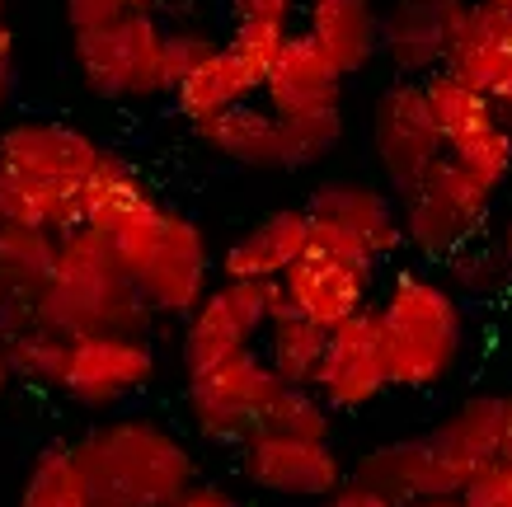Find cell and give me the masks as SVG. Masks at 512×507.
Wrapping results in <instances>:
<instances>
[{
  "label": "cell",
  "instance_id": "cell-24",
  "mask_svg": "<svg viewBox=\"0 0 512 507\" xmlns=\"http://www.w3.org/2000/svg\"><path fill=\"white\" fill-rule=\"evenodd\" d=\"M264 94V76L254 71V66L235 52L231 43H221L212 57H202L193 71L174 80V108H179V118L198 127L207 118H217L226 108L235 104H249V99H259Z\"/></svg>",
  "mask_w": 512,
  "mask_h": 507
},
{
  "label": "cell",
  "instance_id": "cell-44",
  "mask_svg": "<svg viewBox=\"0 0 512 507\" xmlns=\"http://www.w3.org/2000/svg\"><path fill=\"white\" fill-rule=\"evenodd\" d=\"M498 245H503V254H508V263H512V221L498 231Z\"/></svg>",
  "mask_w": 512,
  "mask_h": 507
},
{
  "label": "cell",
  "instance_id": "cell-3",
  "mask_svg": "<svg viewBox=\"0 0 512 507\" xmlns=\"http://www.w3.org/2000/svg\"><path fill=\"white\" fill-rule=\"evenodd\" d=\"M109 245L146 296V306L156 310V320H188L212 292L217 254L207 245V231L160 198L141 202L118 231H109Z\"/></svg>",
  "mask_w": 512,
  "mask_h": 507
},
{
  "label": "cell",
  "instance_id": "cell-40",
  "mask_svg": "<svg viewBox=\"0 0 512 507\" xmlns=\"http://www.w3.org/2000/svg\"><path fill=\"white\" fill-rule=\"evenodd\" d=\"M10 94H15V33L10 24H0V118L10 108Z\"/></svg>",
  "mask_w": 512,
  "mask_h": 507
},
{
  "label": "cell",
  "instance_id": "cell-16",
  "mask_svg": "<svg viewBox=\"0 0 512 507\" xmlns=\"http://www.w3.org/2000/svg\"><path fill=\"white\" fill-rule=\"evenodd\" d=\"M470 0H390L381 10V62L395 76L428 80L451 62Z\"/></svg>",
  "mask_w": 512,
  "mask_h": 507
},
{
  "label": "cell",
  "instance_id": "cell-18",
  "mask_svg": "<svg viewBox=\"0 0 512 507\" xmlns=\"http://www.w3.org/2000/svg\"><path fill=\"white\" fill-rule=\"evenodd\" d=\"M343 71L306 29H296L264 80V99L287 123H343Z\"/></svg>",
  "mask_w": 512,
  "mask_h": 507
},
{
  "label": "cell",
  "instance_id": "cell-45",
  "mask_svg": "<svg viewBox=\"0 0 512 507\" xmlns=\"http://www.w3.org/2000/svg\"><path fill=\"white\" fill-rule=\"evenodd\" d=\"M484 5H498V10H512V0H484Z\"/></svg>",
  "mask_w": 512,
  "mask_h": 507
},
{
  "label": "cell",
  "instance_id": "cell-37",
  "mask_svg": "<svg viewBox=\"0 0 512 507\" xmlns=\"http://www.w3.org/2000/svg\"><path fill=\"white\" fill-rule=\"evenodd\" d=\"M160 0H62L66 29H94V24H109V19L137 15V10H156Z\"/></svg>",
  "mask_w": 512,
  "mask_h": 507
},
{
  "label": "cell",
  "instance_id": "cell-30",
  "mask_svg": "<svg viewBox=\"0 0 512 507\" xmlns=\"http://www.w3.org/2000/svg\"><path fill=\"white\" fill-rule=\"evenodd\" d=\"M259 348H264V357L273 362V371L287 385H315V371H320L325 348H329V329L306 320V315H296V310H287V315H278V320L268 324Z\"/></svg>",
  "mask_w": 512,
  "mask_h": 507
},
{
  "label": "cell",
  "instance_id": "cell-23",
  "mask_svg": "<svg viewBox=\"0 0 512 507\" xmlns=\"http://www.w3.org/2000/svg\"><path fill=\"white\" fill-rule=\"evenodd\" d=\"M301 29L343 76H362L381 62V10L376 0H301Z\"/></svg>",
  "mask_w": 512,
  "mask_h": 507
},
{
  "label": "cell",
  "instance_id": "cell-26",
  "mask_svg": "<svg viewBox=\"0 0 512 507\" xmlns=\"http://www.w3.org/2000/svg\"><path fill=\"white\" fill-rule=\"evenodd\" d=\"M141 202H151V188L141 179V169L127 155L104 151V160L94 165V174L85 179V193H80V226L109 235L137 212Z\"/></svg>",
  "mask_w": 512,
  "mask_h": 507
},
{
  "label": "cell",
  "instance_id": "cell-29",
  "mask_svg": "<svg viewBox=\"0 0 512 507\" xmlns=\"http://www.w3.org/2000/svg\"><path fill=\"white\" fill-rule=\"evenodd\" d=\"M0 216L43 226V231H52V235H66L80 226V193L47 188L0 160Z\"/></svg>",
  "mask_w": 512,
  "mask_h": 507
},
{
  "label": "cell",
  "instance_id": "cell-39",
  "mask_svg": "<svg viewBox=\"0 0 512 507\" xmlns=\"http://www.w3.org/2000/svg\"><path fill=\"white\" fill-rule=\"evenodd\" d=\"M296 5L301 0H231V15L235 19H287L292 24Z\"/></svg>",
  "mask_w": 512,
  "mask_h": 507
},
{
  "label": "cell",
  "instance_id": "cell-25",
  "mask_svg": "<svg viewBox=\"0 0 512 507\" xmlns=\"http://www.w3.org/2000/svg\"><path fill=\"white\" fill-rule=\"evenodd\" d=\"M433 442L442 446V456L456 465V475L470 479L480 465L498 461L503 451V395H466L442 423L433 428Z\"/></svg>",
  "mask_w": 512,
  "mask_h": 507
},
{
  "label": "cell",
  "instance_id": "cell-6",
  "mask_svg": "<svg viewBox=\"0 0 512 507\" xmlns=\"http://www.w3.org/2000/svg\"><path fill=\"white\" fill-rule=\"evenodd\" d=\"M376 263L381 259L357 235H348L343 226H329V221H315L311 249L282 273V292H287L296 315L334 329L348 315L372 306Z\"/></svg>",
  "mask_w": 512,
  "mask_h": 507
},
{
  "label": "cell",
  "instance_id": "cell-15",
  "mask_svg": "<svg viewBox=\"0 0 512 507\" xmlns=\"http://www.w3.org/2000/svg\"><path fill=\"white\" fill-rule=\"evenodd\" d=\"M104 151L109 146H99L85 127L57 118H19L0 127V160L62 193H85V179L104 160Z\"/></svg>",
  "mask_w": 512,
  "mask_h": 507
},
{
  "label": "cell",
  "instance_id": "cell-8",
  "mask_svg": "<svg viewBox=\"0 0 512 507\" xmlns=\"http://www.w3.org/2000/svg\"><path fill=\"white\" fill-rule=\"evenodd\" d=\"M494 198L498 193L484 179H475L466 165H456L451 155H442L419 184L409 193H400L404 249H414L428 263H442L466 240L489 231Z\"/></svg>",
  "mask_w": 512,
  "mask_h": 507
},
{
  "label": "cell",
  "instance_id": "cell-12",
  "mask_svg": "<svg viewBox=\"0 0 512 507\" xmlns=\"http://www.w3.org/2000/svg\"><path fill=\"white\" fill-rule=\"evenodd\" d=\"M160 376V357L146 334H80L66 353L62 395L80 409L109 414L132 395L151 390Z\"/></svg>",
  "mask_w": 512,
  "mask_h": 507
},
{
  "label": "cell",
  "instance_id": "cell-4",
  "mask_svg": "<svg viewBox=\"0 0 512 507\" xmlns=\"http://www.w3.org/2000/svg\"><path fill=\"white\" fill-rule=\"evenodd\" d=\"M390 343L395 390H437L466 357V306L447 277L400 268L376 296Z\"/></svg>",
  "mask_w": 512,
  "mask_h": 507
},
{
  "label": "cell",
  "instance_id": "cell-19",
  "mask_svg": "<svg viewBox=\"0 0 512 507\" xmlns=\"http://www.w3.org/2000/svg\"><path fill=\"white\" fill-rule=\"evenodd\" d=\"M306 207H311L315 221H329V226H343L348 235H357L376 259H395V254L404 249L400 193H395L390 184L329 179V184H315V193L306 198Z\"/></svg>",
  "mask_w": 512,
  "mask_h": 507
},
{
  "label": "cell",
  "instance_id": "cell-11",
  "mask_svg": "<svg viewBox=\"0 0 512 507\" xmlns=\"http://www.w3.org/2000/svg\"><path fill=\"white\" fill-rule=\"evenodd\" d=\"M367 137H372L376 174L395 193H409L447 155V141H442V127L433 118L428 90H423V80L409 76H395L386 90L376 94L372 118H367Z\"/></svg>",
  "mask_w": 512,
  "mask_h": 507
},
{
  "label": "cell",
  "instance_id": "cell-27",
  "mask_svg": "<svg viewBox=\"0 0 512 507\" xmlns=\"http://www.w3.org/2000/svg\"><path fill=\"white\" fill-rule=\"evenodd\" d=\"M57 245H62V235L0 216V287L10 301H38V292L52 277V263H57Z\"/></svg>",
  "mask_w": 512,
  "mask_h": 507
},
{
  "label": "cell",
  "instance_id": "cell-10",
  "mask_svg": "<svg viewBox=\"0 0 512 507\" xmlns=\"http://www.w3.org/2000/svg\"><path fill=\"white\" fill-rule=\"evenodd\" d=\"M423 90H428L433 118L442 127L447 155L498 193L512 179V123L503 118V108L451 66L433 71L423 80Z\"/></svg>",
  "mask_w": 512,
  "mask_h": 507
},
{
  "label": "cell",
  "instance_id": "cell-21",
  "mask_svg": "<svg viewBox=\"0 0 512 507\" xmlns=\"http://www.w3.org/2000/svg\"><path fill=\"white\" fill-rule=\"evenodd\" d=\"M315 216L311 207H273L254 226L235 235L231 245L221 249V277H254V282H278L306 249H311Z\"/></svg>",
  "mask_w": 512,
  "mask_h": 507
},
{
  "label": "cell",
  "instance_id": "cell-32",
  "mask_svg": "<svg viewBox=\"0 0 512 507\" xmlns=\"http://www.w3.org/2000/svg\"><path fill=\"white\" fill-rule=\"evenodd\" d=\"M442 268H447L451 287H456L461 296H475V301H489V296L512 292V263H508V254H503V245L489 240V235L466 240L456 254L442 259Z\"/></svg>",
  "mask_w": 512,
  "mask_h": 507
},
{
  "label": "cell",
  "instance_id": "cell-14",
  "mask_svg": "<svg viewBox=\"0 0 512 507\" xmlns=\"http://www.w3.org/2000/svg\"><path fill=\"white\" fill-rule=\"evenodd\" d=\"M235 451H240V475L254 489L273 493V498H292V503H320L325 493H334L339 484L353 479V470L343 465L334 442H320V437H292V432L259 428L249 432Z\"/></svg>",
  "mask_w": 512,
  "mask_h": 507
},
{
  "label": "cell",
  "instance_id": "cell-47",
  "mask_svg": "<svg viewBox=\"0 0 512 507\" xmlns=\"http://www.w3.org/2000/svg\"><path fill=\"white\" fill-rule=\"evenodd\" d=\"M0 24H5V0H0Z\"/></svg>",
  "mask_w": 512,
  "mask_h": 507
},
{
  "label": "cell",
  "instance_id": "cell-7",
  "mask_svg": "<svg viewBox=\"0 0 512 507\" xmlns=\"http://www.w3.org/2000/svg\"><path fill=\"white\" fill-rule=\"evenodd\" d=\"M282 376L264 357V348H245V353L212 362L202 371L184 376V414L202 442L240 446L249 432L264 428L268 409L282 395Z\"/></svg>",
  "mask_w": 512,
  "mask_h": 507
},
{
  "label": "cell",
  "instance_id": "cell-43",
  "mask_svg": "<svg viewBox=\"0 0 512 507\" xmlns=\"http://www.w3.org/2000/svg\"><path fill=\"white\" fill-rule=\"evenodd\" d=\"M10 385H15V367H10V357H5V348H0V400H5Z\"/></svg>",
  "mask_w": 512,
  "mask_h": 507
},
{
  "label": "cell",
  "instance_id": "cell-33",
  "mask_svg": "<svg viewBox=\"0 0 512 507\" xmlns=\"http://www.w3.org/2000/svg\"><path fill=\"white\" fill-rule=\"evenodd\" d=\"M264 428L273 432H292V437H320L334 442V409L320 400L315 385H282V395L268 409Z\"/></svg>",
  "mask_w": 512,
  "mask_h": 507
},
{
  "label": "cell",
  "instance_id": "cell-20",
  "mask_svg": "<svg viewBox=\"0 0 512 507\" xmlns=\"http://www.w3.org/2000/svg\"><path fill=\"white\" fill-rule=\"evenodd\" d=\"M353 479L372 484L376 493L395 498L400 507L423 498V493H461V484H466L456 475V465L442 456V446L433 442V432L372 446L367 456H357Z\"/></svg>",
  "mask_w": 512,
  "mask_h": 507
},
{
  "label": "cell",
  "instance_id": "cell-13",
  "mask_svg": "<svg viewBox=\"0 0 512 507\" xmlns=\"http://www.w3.org/2000/svg\"><path fill=\"white\" fill-rule=\"evenodd\" d=\"M315 390H320V400L334 414H362L386 390H395L386 324H381L376 301L329 329V348H325L320 371H315Z\"/></svg>",
  "mask_w": 512,
  "mask_h": 507
},
{
  "label": "cell",
  "instance_id": "cell-31",
  "mask_svg": "<svg viewBox=\"0 0 512 507\" xmlns=\"http://www.w3.org/2000/svg\"><path fill=\"white\" fill-rule=\"evenodd\" d=\"M0 348L15 367V381H29L38 390H62L66 376V353H71V338L47 329V324H19L10 334H0Z\"/></svg>",
  "mask_w": 512,
  "mask_h": 507
},
{
  "label": "cell",
  "instance_id": "cell-17",
  "mask_svg": "<svg viewBox=\"0 0 512 507\" xmlns=\"http://www.w3.org/2000/svg\"><path fill=\"white\" fill-rule=\"evenodd\" d=\"M198 141L207 146V155H217L226 165L240 169H259V174H296V169H311L306 165V151L296 141V127L273 113L268 104L249 99V104H235L217 118L193 127Z\"/></svg>",
  "mask_w": 512,
  "mask_h": 507
},
{
  "label": "cell",
  "instance_id": "cell-42",
  "mask_svg": "<svg viewBox=\"0 0 512 507\" xmlns=\"http://www.w3.org/2000/svg\"><path fill=\"white\" fill-rule=\"evenodd\" d=\"M503 461H512V390L503 395V451H498Z\"/></svg>",
  "mask_w": 512,
  "mask_h": 507
},
{
  "label": "cell",
  "instance_id": "cell-1",
  "mask_svg": "<svg viewBox=\"0 0 512 507\" xmlns=\"http://www.w3.org/2000/svg\"><path fill=\"white\" fill-rule=\"evenodd\" d=\"M38 324L66 338L80 334H146L156 310L146 306L137 282L113 254L109 235L76 226L62 235L47 287L33 301Z\"/></svg>",
  "mask_w": 512,
  "mask_h": 507
},
{
  "label": "cell",
  "instance_id": "cell-36",
  "mask_svg": "<svg viewBox=\"0 0 512 507\" xmlns=\"http://www.w3.org/2000/svg\"><path fill=\"white\" fill-rule=\"evenodd\" d=\"M461 503L466 507H512V461H489L461 484Z\"/></svg>",
  "mask_w": 512,
  "mask_h": 507
},
{
  "label": "cell",
  "instance_id": "cell-34",
  "mask_svg": "<svg viewBox=\"0 0 512 507\" xmlns=\"http://www.w3.org/2000/svg\"><path fill=\"white\" fill-rule=\"evenodd\" d=\"M287 38H292V24H287V19H235L226 43L268 80V71H273V62L282 57Z\"/></svg>",
  "mask_w": 512,
  "mask_h": 507
},
{
  "label": "cell",
  "instance_id": "cell-5",
  "mask_svg": "<svg viewBox=\"0 0 512 507\" xmlns=\"http://www.w3.org/2000/svg\"><path fill=\"white\" fill-rule=\"evenodd\" d=\"M71 62L80 71V85L104 104H146L160 94H174L165 24L156 19V10H137V15L94 24V29H76Z\"/></svg>",
  "mask_w": 512,
  "mask_h": 507
},
{
  "label": "cell",
  "instance_id": "cell-2",
  "mask_svg": "<svg viewBox=\"0 0 512 507\" xmlns=\"http://www.w3.org/2000/svg\"><path fill=\"white\" fill-rule=\"evenodd\" d=\"M94 507H174L198 484V461L156 418H104L76 442Z\"/></svg>",
  "mask_w": 512,
  "mask_h": 507
},
{
  "label": "cell",
  "instance_id": "cell-41",
  "mask_svg": "<svg viewBox=\"0 0 512 507\" xmlns=\"http://www.w3.org/2000/svg\"><path fill=\"white\" fill-rule=\"evenodd\" d=\"M404 507H466V503H461V493H423V498H414Z\"/></svg>",
  "mask_w": 512,
  "mask_h": 507
},
{
  "label": "cell",
  "instance_id": "cell-22",
  "mask_svg": "<svg viewBox=\"0 0 512 507\" xmlns=\"http://www.w3.org/2000/svg\"><path fill=\"white\" fill-rule=\"evenodd\" d=\"M451 71L484 90L503 108V118L512 123V10H498V5H484V0H470V15L456 33V47H451Z\"/></svg>",
  "mask_w": 512,
  "mask_h": 507
},
{
  "label": "cell",
  "instance_id": "cell-38",
  "mask_svg": "<svg viewBox=\"0 0 512 507\" xmlns=\"http://www.w3.org/2000/svg\"><path fill=\"white\" fill-rule=\"evenodd\" d=\"M311 507H400V503L386 498V493H376L372 484H362V479H348V484H339V489L325 493V498Z\"/></svg>",
  "mask_w": 512,
  "mask_h": 507
},
{
  "label": "cell",
  "instance_id": "cell-28",
  "mask_svg": "<svg viewBox=\"0 0 512 507\" xmlns=\"http://www.w3.org/2000/svg\"><path fill=\"white\" fill-rule=\"evenodd\" d=\"M15 507H94V489L76 442H52L33 456Z\"/></svg>",
  "mask_w": 512,
  "mask_h": 507
},
{
  "label": "cell",
  "instance_id": "cell-46",
  "mask_svg": "<svg viewBox=\"0 0 512 507\" xmlns=\"http://www.w3.org/2000/svg\"><path fill=\"white\" fill-rule=\"evenodd\" d=\"M5 301H10V296H5V287H0V310H5Z\"/></svg>",
  "mask_w": 512,
  "mask_h": 507
},
{
  "label": "cell",
  "instance_id": "cell-35",
  "mask_svg": "<svg viewBox=\"0 0 512 507\" xmlns=\"http://www.w3.org/2000/svg\"><path fill=\"white\" fill-rule=\"evenodd\" d=\"M221 47V38L212 29H202V24H179V29H165V52H170V76L179 80L184 71L202 62V57H212Z\"/></svg>",
  "mask_w": 512,
  "mask_h": 507
},
{
  "label": "cell",
  "instance_id": "cell-9",
  "mask_svg": "<svg viewBox=\"0 0 512 507\" xmlns=\"http://www.w3.org/2000/svg\"><path fill=\"white\" fill-rule=\"evenodd\" d=\"M292 301L278 282H254V277H221L212 282V292L198 301V310L184 320V338H179V362L188 371H202L212 362L259 348L268 334V324L287 315Z\"/></svg>",
  "mask_w": 512,
  "mask_h": 507
}]
</instances>
